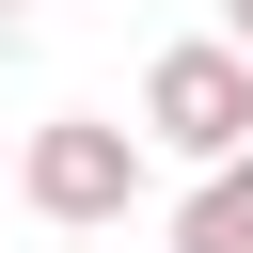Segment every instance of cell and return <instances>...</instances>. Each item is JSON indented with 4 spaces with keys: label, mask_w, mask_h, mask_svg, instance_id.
<instances>
[{
    "label": "cell",
    "mask_w": 253,
    "mask_h": 253,
    "mask_svg": "<svg viewBox=\"0 0 253 253\" xmlns=\"http://www.w3.org/2000/svg\"><path fill=\"white\" fill-rule=\"evenodd\" d=\"M126 142H158V158H190V174L253 158V63H237L221 32L158 47V63H142V126H126Z\"/></svg>",
    "instance_id": "6da1fadb"
},
{
    "label": "cell",
    "mask_w": 253,
    "mask_h": 253,
    "mask_svg": "<svg viewBox=\"0 0 253 253\" xmlns=\"http://www.w3.org/2000/svg\"><path fill=\"white\" fill-rule=\"evenodd\" d=\"M126 190H142V142H126L111 111H47V126L16 142V206H32V221H63V237L126 221Z\"/></svg>",
    "instance_id": "7a4b0ae2"
},
{
    "label": "cell",
    "mask_w": 253,
    "mask_h": 253,
    "mask_svg": "<svg viewBox=\"0 0 253 253\" xmlns=\"http://www.w3.org/2000/svg\"><path fill=\"white\" fill-rule=\"evenodd\" d=\"M174 253H253V158L190 174V206H174Z\"/></svg>",
    "instance_id": "3957f363"
},
{
    "label": "cell",
    "mask_w": 253,
    "mask_h": 253,
    "mask_svg": "<svg viewBox=\"0 0 253 253\" xmlns=\"http://www.w3.org/2000/svg\"><path fill=\"white\" fill-rule=\"evenodd\" d=\"M221 47H237V63H253V0H221Z\"/></svg>",
    "instance_id": "277c9868"
},
{
    "label": "cell",
    "mask_w": 253,
    "mask_h": 253,
    "mask_svg": "<svg viewBox=\"0 0 253 253\" xmlns=\"http://www.w3.org/2000/svg\"><path fill=\"white\" fill-rule=\"evenodd\" d=\"M16 16H32V0H0V32H16Z\"/></svg>",
    "instance_id": "5b68a950"
}]
</instances>
